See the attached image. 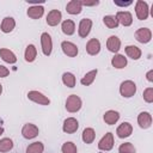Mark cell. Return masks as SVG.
I'll list each match as a JSON object with an SVG mask.
<instances>
[{
	"label": "cell",
	"instance_id": "cell-1",
	"mask_svg": "<svg viewBox=\"0 0 153 153\" xmlns=\"http://www.w3.org/2000/svg\"><path fill=\"white\" fill-rule=\"evenodd\" d=\"M82 106V100L79 96L76 94H71L67 97L66 99V104H65V108L68 112L71 114H74V112H78Z\"/></svg>",
	"mask_w": 153,
	"mask_h": 153
},
{
	"label": "cell",
	"instance_id": "cell-2",
	"mask_svg": "<svg viewBox=\"0 0 153 153\" xmlns=\"http://www.w3.org/2000/svg\"><path fill=\"white\" fill-rule=\"evenodd\" d=\"M120 93L123 98H130L136 93V84L133 80H124L120 85Z\"/></svg>",
	"mask_w": 153,
	"mask_h": 153
},
{
	"label": "cell",
	"instance_id": "cell-3",
	"mask_svg": "<svg viewBox=\"0 0 153 153\" xmlns=\"http://www.w3.org/2000/svg\"><path fill=\"white\" fill-rule=\"evenodd\" d=\"M135 14L139 20H146L149 16V7L148 4L143 0H137L135 2Z\"/></svg>",
	"mask_w": 153,
	"mask_h": 153
},
{
	"label": "cell",
	"instance_id": "cell-4",
	"mask_svg": "<svg viewBox=\"0 0 153 153\" xmlns=\"http://www.w3.org/2000/svg\"><path fill=\"white\" fill-rule=\"evenodd\" d=\"M27 98L31 100V102H33V103H36V104H38V105H49L50 104V99L47 97V96H44L42 92H39V91H29L27 92Z\"/></svg>",
	"mask_w": 153,
	"mask_h": 153
},
{
	"label": "cell",
	"instance_id": "cell-5",
	"mask_svg": "<svg viewBox=\"0 0 153 153\" xmlns=\"http://www.w3.org/2000/svg\"><path fill=\"white\" fill-rule=\"evenodd\" d=\"M114 143H115V140H114V134L112 133H106L98 142V148L100 151H104V152H109L114 147Z\"/></svg>",
	"mask_w": 153,
	"mask_h": 153
},
{
	"label": "cell",
	"instance_id": "cell-6",
	"mask_svg": "<svg viewBox=\"0 0 153 153\" xmlns=\"http://www.w3.org/2000/svg\"><path fill=\"white\" fill-rule=\"evenodd\" d=\"M39 133V129L36 124L33 123H25L22 128V135L24 139L26 140H31V139H35Z\"/></svg>",
	"mask_w": 153,
	"mask_h": 153
},
{
	"label": "cell",
	"instance_id": "cell-7",
	"mask_svg": "<svg viewBox=\"0 0 153 153\" xmlns=\"http://www.w3.org/2000/svg\"><path fill=\"white\" fill-rule=\"evenodd\" d=\"M41 47H42V53L45 56H49L53 51V39L51 36L48 32H43L41 35Z\"/></svg>",
	"mask_w": 153,
	"mask_h": 153
},
{
	"label": "cell",
	"instance_id": "cell-8",
	"mask_svg": "<svg viewBox=\"0 0 153 153\" xmlns=\"http://www.w3.org/2000/svg\"><path fill=\"white\" fill-rule=\"evenodd\" d=\"M92 20L90 18H84L80 20L79 23V26H78V35L81 37V38H86L88 36V33L91 32V29H92Z\"/></svg>",
	"mask_w": 153,
	"mask_h": 153
},
{
	"label": "cell",
	"instance_id": "cell-9",
	"mask_svg": "<svg viewBox=\"0 0 153 153\" xmlns=\"http://www.w3.org/2000/svg\"><path fill=\"white\" fill-rule=\"evenodd\" d=\"M135 39L142 44L148 43L152 39V31L148 27H139L135 31Z\"/></svg>",
	"mask_w": 153,
	"mask_h": 153
},
{
	"label": "cell",
	"instance_id": "cell-10",
	"mask_svg": "<svg viewBox=\"0 0 153 153\" xmlns=\"http://www.w3.org/2000/svg\"><path fill=\"white\" fill-rule=\"evenodd\" d=\"M79 128V122L76 118L74 117H67L65 121H63V124H62V130L67 134H73L78 130Z\"/></svg>",
	"mask_w": 153,
	"mask_h": 153
},
{
	"label": "cell",
	"instance_id": "cell-11",
	"mask_svg": "<svg viewBox=\"0 0 153 153\" xmlns=\"http://www.w3.org/2000/svg\"><path fill=\"white\" fill-rule=\"evenodd\" d=\"M61 49H62L63 54L69 56V57H75L79 53L76 44H74L73 42H69V41H63L61 43Z\"/></svg>",
	"mask_w": 153,
	"mask_h": 153
},
{
	"label": "cell",
	"instance_id": "cell-12",
	"mask_svg": "<svg viewBox=\"0 0 153 153\" xmlns=\"http://www.w3.org/2000/svg\"><path fill=\"white\" fill-rule=\"evenodd\" d=\"M61 19H62V13L59 10H51L48 12L45 22L49 26H56L61 23Z\"/></svg>",
	"mask_w": 153,
	"mask_h": 153
},
{
	"label": "cell",
	"instance_id": "cell-13",
	"mask_svg": "<svg viewBox=\"0 0 153 153\" xmlns=\"http://www.w3.org/2000/svg\"><path fill=\"white\" fill-rule=\"evenodd\" d=\"M115 17H116L118 24H121L123 26H130L133 24V14L129 11H118Z\"/></svg>",
	"mask_w": 153,
	"mask_h": 153
},
{
	"label": "cell",
	"instance_id": "cell-14",
	"mask_svg": "<svg viewBox=\"0 0 153 153\" xmlns=\"http://www.w3.org/2000/svg\"><path fill=\"white\" fill-rule=\"evenodd\" d=\"M137 124L142 129H147L152 126V115L148 111H141L137 115Z\"/></svg>",
	"mask_w": 153,
	"mask_h": 153
},
{
	"label": "cell",
	"instance_id": "cell-15",
	"mask_svg": "<svg viewBox=\"0 0 153 153\" xmlns=\"http://www.w3.org/2000/svg\"><path fill=\"white\" fill-rule=\"evenodd\" d=\"M131 133H133V126L129 122H122L116 129V134L120 139H126L130 136Z\"/></svg>",
	"mask_w": 153,
	"mask_h": 153
},
{
	"label": "cell",
	"instance_id": "cell-16",
	"mask_svg": "<svg viewBox=\"0 0 153 153\" xmlns=\"http://www.w3.org/2000/svg\"><path fill=\"white\" fill-rule=\"evenodd\" d=\"M100 51V42L97 38H91L86 43V53L91 56L97 55Z\"/></svg>",
	"mask_w": 153,
	"mask_h": 153
},
{
	"label": "cell",
	"instance_id": "cell-17",
	"mask_svg": "<svg viewBox=\"0 0 153 153\" xmlns=\"http://www.w3.org/2000/svg\"><path fill=\"white\" fill-rule=\"evenodd\" d=\"M106 48L111 53H118V50L121 49V39L115 35L110 36L106 39Z\"/></svg>",
	"mask_w": 153,
	"mask_h": 153
},
{
	"label": "cell",
	"instance_id": "cell-18",
	"mask_svg": "<svg viewBox=\"0 0 153 153\" xmlns=\"http://www.w3.org/2000/svg\"><path fill=\"white\" fill-rule=\"evenodd\" d=\"M16 27V20L14 18L12 17H5L1 22V25H0V29L4 33H10L14 30Z\"/></svg>",
	"mask_w": 153,
	"mask_h": 153
},
{
	"label": "cell",
	"instance_id": "cell-19",
	"mask_svg": "<svg viewBox=\"0 0 153 153\" xmlns=\"http://www.w3.org/2000/svg\"><path fill=\"white\" fill-rule=\"evenodd\" d=\"M26 14L31 19H39L44 14V7L43 6H39V5H33V6H31V7L27 8Z\"/></svg>",
	"mask_w": 153,
	"mask_h": 153
},
{
	"label": "cell",
	"instance_id": "cell-20",
	"mask_svg": "<svg viewBox=\"0 0 153 153\" xmlns=\"http://www.w3.org/2000/svg\"><path fill=\"white\" fill-rule=\"evenodd\" d=\"M0 57H1L6 63H10V65H13V63L17 62V56H16V54H14L12 50L7 49V48H1V49H0Z\"/></svg>",
	"mask_w": 153,
	"mask_h": 153
},
{
	"label": "cell",
	"instance_id": "cell-21",
	"mask_svg": "<svg viewBox=\"0 0 153 153\" xmlns=\"http://www.w3.org/2000/svg\"><path fill=\"white\" fill-rule=\"evenodd\" d=\"M66 11L69 13V14H79L81 11H82V5H81V1L80 0H71L67 6H66Z\"/></svg>",
	"mask_w": 153,
	"mask_h": 153
},
{
	"label": "cell",
	"instance_id": "cell-22",
	"mask_svg": "<svg viewBox=\"0 0 153 153\" xmlns=\"http://www.w3.org/2000/svg\"><path fill=\"white\" fill-rule=\"evenodd\" d=\"M128 61H127V57L122 54H115L114 57L111 59V66L116 69H122L127 66Z\"/></svg>",
	"mask_w": 153,
	"mask_h": 153
},
{
	"label": "cell",
	"instance_id": "cell-23",
	"mask_svg": "<svg viewBox=\"0 0 153 153\" xmlns=\"http://www.w3.org/2000/svg\"><path fill=\"white\" fill-rule=\"evenodd\" d=\"M103 120L106 124L112 126L115 123H117V121L120 120V112L116 110H108L104 115H103Z\"/></svg>",
	"mask_w": 153,
	"mask_h": 153
},
{
	"label": "cell",
	"instance_id": "cell-24",
	"mask_svg": "<svg viewBox=\"0 0 153 153\" xmlns=\"http://www.w3.org/2000/svg\"><path fill=\"white\" fill-rule=\"evenodd\" d=\"M124 51H126V55L128 57H130L131 60H139L142 55V51L139 47L136 45H127L124 48Z\"/></svg>",
	"mask_w": 153,
	"mask_h": 153
},
{
	"label": "cell",
	"instance_id": "cell-25",
	"mask_svg": "<svg viewBox=\"0 0 153 153\" xmlns=\"http://www.w3.org/2000/svg\"><path fill=\"white\" fill-rule=\"evenodd\" d=\"M61 30L65 35L67 36H72L75 32V23L72 19H66L62 22L61 24Z\"/></svg>",
	"mask_w": 153,
	"mask_h": 153
},
{
	"label": "cell",
	"instance_id": "cell-26",
	"mask_svg": "<svg viewBox=\"0 0 153 153\" xmlns=\"http://www.w3.org/2000/svg\"><path fill=\"white\" fill-rule=\"evenodd\" d=\"M97 73H98V69H97V68H96V69H92V71H90V72H87V73L81 78V80H80L81 85H84V86H90V85H92L93 81H94V79H96V76H97Z\"/></svg>",
	"mask_w": 153,
	"mask_h": 153
},
{
	"label": "cell",
	"instance_id": "cell-27",
	"mask_svg": "<svg viewBox=\"0 0 153 153\" xmlns=\"http://www.w3.org/2000/svg\"><path fill=\"white\" fill-rule=\"evenodd\" d=\"M24 57H25V61L26 62H33L37 57V49L33 44H29L25 49V53H24Z\"/></svg>",
	"mask_w": 153,
	"mask_h": 153
},
{
	"label": "cell",
	"instance_id": "cell-28",
	"mask_svg": "<svg viewBox=\"0 0 153 153\" xmlns=\"http://www.w3.org/2000/svg\"><path fill=\"white\" fill-rule=\"evenodd\" d=\"M81 139H82V141L85 142V143H87V145H90V143H92L93 141H94V139H96V131H94V129L93 128H85L84 130H82V135H81Z\"/></svg>",
	"mask_w": 153,
	"mask_h": 153
},
{
	"label": "cell",
	"instance_id": "cell-29",
	"mask_svg": "<svg viewBox=\"0 0 153 153\" xmlns=\"http://www.w3.org/2000/svg\"><path fill=\"white\" fill-rule=\"evenodd\" d=\"M62 82L63 85H66L67 87L69 88H73L75 86V82H76V79H75V75L71 72H65L62 74Z\"/></svg>",
	"mask_w": 153,
	"mask_h": 153
},
{
	"label": "cell",
	"instance_id": "cell-30",
	"mask_svg": "<svg viewBox=\"0 0 153 153\" xmlns=\"http://www.w3.org/2000/svg\"><path fill=\"white\" fill-rule=\"evenodd\" d=\"M14 143H13V140L10 139V137H2L0 139V153H6V152H10L12 148H13Z\"/></svg>",
	"mask_w": 153,
	"mask_h": 153
},
{
	"label": "cell",
	"instance_id": "cell-31",
	"mask_svg": "<svg viewBox=\"0 0 153 153\" xmlns=\"http://www.w3.org/2000/svg\"><path fill=\"white\" fill-rule=\"evenodd\" d=\"M44 145L41 141H35L26 147V153H43Z\"/></svg>",
	"mask_w": 153,
	"mask_h": 153
},
{
	"label": "cell",
	"instance_id": "cell-32",
	"mask_svg": "<svg viewBox=\"0 0 153 153\" xmlns=\"http://www.w3.org/2000/svg\"><path fill=\"white\" fill-rule=\"evenodd\" d=\"M103 23H104V25H105L106 27H109V29H116V27L120 25L118 22H117V19H116V17L112 16V14L104 16V17H103Z\"/></svg>",
	"mask_w": 153,
	"mask_h": 153
},
{
	"label": "cell",
	"instance_id": "cell-33",
	"mask_svg": "<svg viewBox=\"0 0 153 153\" xmlns=\"http://www.w3.org/2000/svg\"><path fill=\"white\" fill-rule=\"evenodd\" d=\"M61 152H62V153H78V148H76V146H75L74 142L67 141V142H65V143L62 145Z\"/></svg>",
	"mask_w": 153,
	"mask_h": 153
},
{
	"label": "cell",
	"instance_id": "cell-34",
	"mask_svg": "<svg viewBox=\"0 0 153 153\" xmlns=\"http://www.w3.org/2000/svg\"><path fill=\"white\" fill-rule=\"evenodd\" d=\"M118 153H136L135 147L130 142H124L121 143L118 147Z\"/></svg>",
	"mask_w": 153,
	"mask_h": 153
},
{
	"label": "cell",
	"instance_id": "cell-35",
	"mask_svg": "<svg viewBox=\"0 0 153 153\" xmlns=\"http://www.w3.org/2000/svg\"><path fill=\"white\" fill-rule=\"evenodd\" d=\"M142 97H143V100L146 103H153V87H147L143 90V93H142Z\"/></svg>",
	"mask_w": 153,
	"mask_h": 153
},
{
	"label": "cell",
	"instance_id": "cell-36",
	"mask_svg": "<svg viewBox=\"0 0 153 153\" xmlns=\"http://www.w3.org/2000/svg\"><path fill=\"white\" fill-rule=\"evenodd\" d=\"M10 74V69L2 65H0V78H6Z\"/></svg>",
	"mask_w": 153,
	"mask_h": 153
},
{
	"label": "cell",
	"instance_id": "cell-37",
	"mask_svg": "<svg viewBox=\"0 0 153 153\" xmlns=\"http://www.w3.org/2000/svg\"><path fill=\"white\" fill-rule=\"evenodd\" d=\"M80 1H81L82 7L84 6H97V5H99V1L98 0H93V1H84V0H80Z\"/></svg>",
	"mask_w": 153,
	"mask_h": 153
},
{
	"label": "cell",
	"instance_id": "cell-38",
	"mask_svg": "<svg viewBox=\"0 0 153 153\" xmlns=\"http://www.w3.org/2000/svg\"><path fill=\"white\" fill-rule=\"evenodd\" d=\"M114 4H115L116 6H121V7H127V6L131 5V4H133V1H131V0H129V1H114Z\"/></svg>",
	"mask_w": 153,
	"mask_h": 153
},
{
	"label": "cell",
	"instance_id": "cell-39",
	"mask_svg": "<svg viewBox=\"0 0 153 153\" xmlns=\"http://www.w3.org/2000/svg\"><path fill=\"white\" fill-rule=\"evenodd\" d=\"M146 79H147V81L153 82V69H149V71L146 73Z\"/></svg>",
	"mask_w": 153,
	"mask_h": 153
},
{
	"label": "cell",
	"instance_id": "cell-40",
	"mask_svg": "<svg viewBox=\"0 0 153 153\" xmlns=\"http://www.w3.org/2000/svg\"><path fill=\"white\" fill-rule=\"evenodd\" d=\"M26 2H32V4L38 5V4H43L44 1H43V0H39V1H36V0H26Z\"/></svg>",
	"mask_w": 153,
	"mask_h": 153
},
{
	"label": "cell",
	"instance_id": "cell-41",
	"mask_svg": "<svg viewBox=\"0 0 153 153\" xmlns=\"http://www.w3.org/2000/svg\"><path fill=\"white\" fill-rule=\"evenodd\" d=\"M1 123H2V121L0 120V135H2V134H4V131H5V129H4V127H2V124H1Z\"/></svg>",
	"mask_w": 153,
	"mask_h": 153
},
{
	"label": "cell",
	"instance_id": "cell-42",
	"mask_svg": "<svg viewBox=\"0 0 153 153\" xmlns=\"http://www.w3.org/2000/svg\"><path fill=\"white\" fill-rule=\"evenodd\" d=\"M1 93H2V85L0 84V96H1Z\"/></svg>",
	"mask_w": 153,
	"mask_h": 153
}]
</instances>
